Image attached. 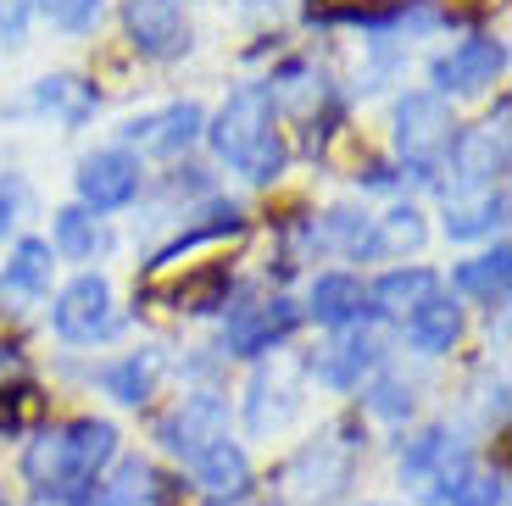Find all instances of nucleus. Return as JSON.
Returning a JSON list of instances; mask_svg holds the SVG:
<instances>
[{"label":"nucleus","mask_w":512,"mask_h":506,"mask_svg":"<svg viewBox=\"0 0 512 506\" xmlns=\"http://www.w3.org/2000/svg\"><path fill=\"white\" fill-rule=\"evenodd\" d=\"M462 340V306L451 295H429L423 306L407 312V345L423 356H446Z\"/></svg>","instance_id":"nucleus-18"},{"label":"nucleus","mask_w":512,"mask_h":506,"mask_svg":"<svg viewBox=\"0 0 512 506\" xmlns=\"http://www.w3.org/2000/svg\"><path fill=\"white\" fill-rule=\"evenodd\" d=\"M368 406L379 412V418H407L412 412V384H401V379H373V390H368Z\"/></svg>","instance_id":"nucleus-31"},{"label":"nucleus","mask_w":512,"mask_h":506,"mask_svg":"<svg viewBox=\"0 0 512 506\" xmlns=\"http://www.w3.org/2000/svg\"><path fill=\"white\" fill-rule=\"evenodd\" d=\"M117 456V429L106 418H73L62 429H45L23 451V479L51 501L84 506L101 484V468Z\"/></svg>","instance_id":"nucleus-1"},{"label":"nucleus","mask_w":512,"mask_h":506,"mask_svg":"<svg viewBox=\"0 0 512 506\" xmlns=\"http://www.w3.org/2000/svg\"><path fill=\"white\" fill-rule=\"evenodd\" d=\"M201 134H206V112L195 101H173V106H162V112H145L123 128V140L140 145L145 156H179V151H190Z\"/></svg>","instance_id":"nucleus-11"},{"label":"nucleus","mask_w":512,"mask_h":506,"mask_svg":"<svg viewBox=\"0 0 512 506\" xmlns=\"http://www.w3.org/2000/svg\"><path fill=\"white\" fill-rule=\"evenodd\" d=\"M423 240H429V223H423L418 206H390L384 217H373L368 256H407V251H423Z\"/></svg>","instance_id":"nucleus-23"},{"label":"nucleus","mask_w":512,"mask_h":506,"mask_svg":"<svg viewBox=\"0 0 512 506\" xmlns=\"http://www.w3.org/2000/svg\"><path fill=\"white\" fill-rule=\"evenodd\" d=\"M501 223H507V190H485L474 201H451V212H446L451 240H485Z\"/></svg>","instance_id":"nucleus-26"},{"label":"nucleus","mask_w":512,"mask_h":506,"mask_svg":"<svg viewBox=\"0 0 512 506\" xmlns=\"http://www.w3.org/2000/svg\"><path fill=\"white\" fill-rule=\"evenodd\" d=\"M446 167H451V201H468V195H485V190H501V173H507V128L485 123V128H457V140L446 151ZM440 167V173H446Z\"/></svg>","instance_id":"nucleus-5"},{"label":"nucleus","mask_w":512,"mask_h":506,"mask_svg":"<svg viewBox=\"0 0 512 506\" xmlns=\"http://www.w3.org/2000/svg\"><path fill=\"white\" fill-rule=\"evenodd\" d=\"M34 6L51 17L62 34H90V28L101 23V6H106V0H34Z\"/></svg>","instance_id":"nucleus-29"},{"label":"nucleus","mask_w":512,"mask_h":506,"mask_svg":"<svg viewBox=\"0 0 512 506\" xmlns=\"http://www.w3.org/2000/svg\"><path fill=\"white\" fill-rule=\"evenodd\" d=\"M145 501H156V468L140 462V456H128V462H117L112 479L95 484L84 506H145Z\"/></svg>","instance_id":"nucleus-25"},{"label":"nucleus","mask_w":512,"mask_h":506,"mask_svg":"<svg viewBox=\"0 0 512 506\" xmlns=\"http://www.w3.org/2000/svg\"><path fill=\"white\" fill-rule=\"evenodd\" d=\"M379 356H384V340L373 329H346L334 345H323V351L312 356V373H318V384H329V390H357L373 367H379Z\"/></svg>","instance_id":"nucleus-13"},{"label":"nucleus","mask_w":512,"mask_h":506,"mask_svg":"<svg viewBox=\"0 0 512 506\" xmlns=\"http://www.w3.org/2000/svg\"><path fill=\"white\" fill-rule=\"evenodd\" d=\"M123 28L128 45L151 62H173L190 51V23L179 0H123Z\"/></svg>","instance_id":"nucleus-10"},{"label":"nucleus","mask_w":512,"mask_h":506,"mask_svg":"<svg viewBox=\"0 0 512 506\" xmlns=\"http://www.w3.org/2000/svg\"><path fill=\"white\" fill-rule=\"evenodd\" d=\"M140 184H145V167L128 145H106V151H95V156L78 162V206L95 212V217L123 212V206L140 195Z\"/></svg>","instance_id":"nucleus-6"},{"label":"nucleus","mask_w":512,"mask_h":506,"mask_svg":"<svg viewBox=\"0 0 512 506\" xmlns=\"http://www.w3.org/2000/svg\"><path fill=\"white\" fill-rule=\"evenodd\" d=\"M357 178H362V184H368V190H396V184H401V178L390 173V167H379V162H373L368 173H357Z\"/></svg>","instance_id":"nucleus-34"},{"label":"nucleus","mask_w":512,"mask_h":506,"mask_svg":"<svg viewBox=\"0 0 512 506\" xmlns=\"http://www.w3.org/2000/svg\"><path fill=\"white\" fill-rule=\"evenodd\" d=\"M56 251L45 240H17V251L0 267V312H28L34 301L51 295Z\"/></svg>","instance_id":"nucleus-12"},{"label":"nucleus","mask_w":512,"mask_h":506,"mask_svg":"<svg viewBox=\"0 0 512 506\" xmlns=\"http://www.w3.org/2000/svg\"><path fill=\"white\" fill-rule=\"evenodd\" d=\"M17 206H23V178H17V173H0V234L17 223Z\"/></svg>","instance_id":"nucleus-33"},{"label":"nucleus","mask_w":512,"mask_h":506,"mask_svg":"<svg viewBox=\"0 0 512 506\" xmlns=\"http://www.w3.org/2000/svg\"><path fill=\"white\" fill-rule=\"evenodd\" d=\"M429 295H440V273L435 267H390L368 284V312L384 317H407L412 306H423Z\"/></svg>","instance_id":"nucleus-16"},{"label":"nucleus","mask_w":512,"mask_h":506,"mask_svg":"<svg viewBox=\"0 0 512 506\" xmlns=\"http://www.w3.org/2000/svg\"><path fill=\"white\" fill-rule=\"evenodd\" d=\"M307 317H318L323 329H357L368 317V284L357 273H318L307 295Z\"/></svg>","instance_id":"nucleus-14"},{"label":"nucleus","mask_w":512,"mask_h":506,"mask_svg":"<svg viewBox=\"0 0 512 506\" xmlns=\"http://www.w3.org/2000/svg\"><path fill=\"white\" fill-rule=\"evenodd\" d=\"M240 6H273V0H240Z\"/></svg>","instance_id":"nucleus-35"},{"label":"nucleus","mask_w":512,"mask_h":506,"mask_svg":"<svg viewBox=\"0 0 512 506\" xmlns=\"http://www.w3.org/2000/svg\"><path fill=\"white\" fill-rule=\"evenodd\" d=\"M156 373H162V362H156V351H134V356H117V362L101 367V384L112 401L123 406H140L145 395L156 390Z\"/></svg>","instance_id":"nucleus-24"},{"label":"nucleus","mask_w":512,"mask_h":506,"mask_svg":"<svg viewBox=\"0 0 512 506\" xmlns=\"http://www.w3.org/2000/svg\"><path fill=\"white\" fill-rule=\"evenodd\" d=\"M301 323V306L290 295H273V301H245L229 312L223 323V351L229 356H268L273 345H284Z\"/></svg>","instance_id":"nucleus-8"},{"label":"nucleus","mask_w":512,"mask_h":506,"mask_svg":"<svg viewBox=\"0 0 512 506\" xmlns=\"http://www.w3.org/2000/svg\"><path fill=\"white\" fill-rule=\"evenodd\" d=\"M507 73V45L490 34H474L451 45L446 56L429 62V78H435V95H474V89H490Z\"/></svg>","instance_id":"nucleus-9"},{"label":"nucleus","mask_w":512,"mask_h":506,"mask_svg":"<svg viewBox=\"0 0 512 506\" xmlns=\"http://www.w3.org/2000/svg\"><path fill=\"white\" fill-rule=\"evenodd\" d=\"M51 329L67 345H95L117 334V312H112V284L101 273H78L73 284H62L51 301Z\"/></svg>","instance_id":"nucleus-4"},{"label":"nucleus","mask_w":512,"mask_h":506,"mask_svg":"<svg viewBox=\"0 0 512 506\" xmlns=\"http://www.w3.org/2000/svg\"><path fill=\"white\" fill-rule=\"evenodd\" d=\"M446 501L451 506H501V501H507V484H501V473H496V479H490V473H479V479L468 473V479L451 484Z\"/></svg>","instance_id":"nucleus-30"},{"label":"nucleus","mask_w":512,"mask_h":506,"mask_svg":"<svg viewBox=\"0 0 512 506\" xmlns=\"http://www.w3.org/2000/svg\"><path fill=\"white\" fill-rule=\"evenodd\" d=\"M190 468H195V484L206 490V501H240V495L251 490V462H245V451L229 440L201 451Z\"/></svg>","instance_id":"nucleus-19"},{"label":"nucleus","mask_w":512,"mask_h":506,"mask_svg":"<svg viewBox=\"0 0 512 506\" xmlns=\"http://www.w3.org/2000/svg\"><path fill=\"white\" fill-rule=\"evenodd\" d=\"M34 106H45V112H56L67 128H78L95 106H101V89L84 84V78H73V73H56V78H39Z\"/></svg>","instance_id":"nucleus-22"},{"label":"nucleus","mask_w":512,"mask_h":506,"mask_svg":"<svg viewBox=\"0 0 512 506\" xmlns=\"http://www.w3.org/2000/svg\"><path fill=\"white\" fill-rule=\"evenodd\" d=\"M507 279H512V251H507V240H496V251H485V256H468V262H457V273H451V284H457L462 295H479V301H490V306L507 301Z\"/></svg>","instance_id":"nucleus-20"},{"label":"nucleus","mask_w":512,"mask_h":506,"mask_svg":"<svg viewBox=\"0 0 512 506\" xmlns=\"http://www.w3.org/2000/svg\"><path fill=\"white\" fill-rule=\"evenodd\" d=\"M457 140V117H451L446 95L435 89H412L396 101V151L407 162V173L435 178L446 167V151Z\"/></svg>","instance_id":"nucleus-3"},{"label":"nucleus","mask_w":512,"mask_h":506,"mask_svg":"<svg viewBox=\"0 0 512 506\" xmlns=\"http://www.w3.org/2000/svg\"><path fill=\"white\" fill-rule=\"evenodd\" d=\"M206 140H212L218 162H229L251 184H273L290 167V145L279 134V101H273L268 84L234 89L229 101H223V112L206 123Z\"/></svg>","instance_id":"nucleus-2"},{"label":"nucleus","mask_w":512,"mask_h":506,"mask_svg":"<svg viewBox=\"0 0 512 506\" xmlns=\"http://www.w3.org/2000/svg\"><path fill=\"white\" fill-rule=\"evenodd\" d=\"M229 290H234L229 267L212 262V267H201L195 279H184L179 290L167 295V301L179 306V312H218V306H229Z\"/></svg>","instance_id":"nucleus-27"},{"label":"nucleus","mask_w":512,"mask_h":506,"mask_svg":"<svg viewBox=\"0 0 512 506\" xmlns=\"http://www.w3.org/2000/svg\"><path fill=\"white\" fill-rule=\"evenodd\" d=\"M240 228H245V212H240V206H234V201H212L190 228H179V234H173V240H167L162 251L151 256V273L184 262L190 251H201V245H212V240H229V234H240Z\"/></svg>","instance_id":"nucleus-15"},{"label":"nucleus","mask_w":512,"mask_h":506,"mask_svg":"<svg viewBox=\"0 0 512 506\" xmlns=\"http://www.w3.org/2000/svg\"><path fill=\"white\" fill-rule=\"evenodd\" d=\"M45 245L56 251V262H95V256L112 251V234H106V223L95 212H84V206H62Z\"/></svg>","instance_id":"nucleus-17"},{"label":"nucleus","mask_w":512,"mask_h":506,"mask_svg":"<svg viewBox=\"0 0 512 506\" xmlns=\"http://www.w3.org/2000/svg\"><path fill=\"white\" fill-rule=\"evenodd\" d=\"M295 406H301V395H295V384L273 379V373H256V379H251V395H245V423H251V434L284 429Z\"/></svg>","instance_id":"nucleus-21"},{"label":"nucleus","mask_w":512,"mask_h":506,"mask_svg":"<svg viewBox=\"0 0 512 506\" xmlns=\"http://www.w3.org/2000/svg\"><path fill=\"white\" fill-rule=\"evenodd\" d=\"M368 240H373V217L357 212V206H329L323 212V245L346 256H368Z\"/></svg>","instance_id":"nucleus-28"},{"label":"nucleus","mask_w":512,"mask_h":506,"mask_svg":"<svg viewBox=\"0 0 512 506\" xmlns=\"http://www.w3.org/2000/svg\"><path fill=\"white\" fill-rule=\"evenodd\" d=\"M156 434H162L167 451H179L184 462H195L201 451H212L218 440H229V401L212 395V390H195L156 423Z\"/></svg>","instance_id":"nucleus-7"},{"label":"nucleus","mask_w":512,"mask_h":506,"mask_svg":"<svg viewBox=\"0 0 512 506\" xmlns=\"http://www.w3.org/2000/svg\"><path fill=\"white\" fill-rule=\"evenodd\" d=\"M28 12H34V0H0V39L17 45L28 34Z\"/></svg>","instance_id":"nucleus-32"}]
</instances>
